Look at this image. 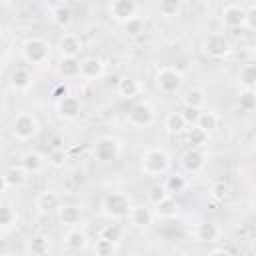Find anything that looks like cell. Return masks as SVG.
Returning a JSON list of instances; mask_svg holds the SVG:
<instances>
[{
  "label": "cell",
  "mask_w": 256,
  "mask_h": 256,
  "mask_svg": "<svg viewBox=\"0 0 256 256\" xmlns=\"http://www.w3.org/2000/svg\"><path fill=\"white\" fill-rule=\"evenodd\" d=\"M136 12H138V4L134 0H112L110 2V16L120 24L134 18Z\"/></svg>",
  "instance_id": "cell-17"
},
{
  "label": "cell",
  "mask_w": 256,
  "mask_h": 256,
  "mask_svg": "<svg viewBox=\"0 0 256 256\" xmlns=\"http://www.w3.org/2000/svg\"><path fill=\"white\" fill-rule=\"evenodd\" d=\"M206 162H208V154L204 148H194L190 146L182 156H180V166L184 172L188 174H198L206 168Z\"/></svg>",
  "instance_id": "cell-9"
},
{
  "label": "cell",
  "mask_w": 256,
  "mask_h": 256,
  "mask_svg": "<svg viewBox=\"0 0 256 256\" xmlns=\"http://www.w3.org/2000/svg\"><path fill=\"white\" fill-rule=\"evenodd\" d=\"M122 26H124L126 34H130V36H138V34H142V32H144V22H142L138 16L130 18V20H128V22H124Z\"/></svg>",
  "instance_id": "cell-40"
},
{
  "label": "cell",
  "mask_w": 256,
  "mask_h": 256,
  "mask_svg": "<svg viewBox=\"0 0 256 256\" xmlns=\"http://www.w3.org/2000/svg\"><path fill=\"white\" fill-rule=\"evenodd\" d=\"M182 82H184V76L178 68L174 66H160L154 74V84L160 92L164 94H174L182 88Z\"/></svg>",
  "instance_id": "cell-6"
},
{
  "label": "cell",
  "mask_w": 256,
  "mask_h": 256,
  "mask_svg": "<svg viewBox=\"0 0 256 256\" xmlns=\"http://www.w3.org/2000/svg\"><path fill=\"white\" fill-rule=\"evenodd\" d=\"M116 92H118V96L124 98V100H134V98L140 96L142 84H140L134 76H122V78L118 80V84H116Z\"/></svg>",
  "instance_id": "cell-25"
},
{
  "label": "cell",
  "mask_w": 256,
  "mask_h": 256,
  "mask_svg": "<svg viewBox=\"0 0 256 256\" xmlns=\"http://www.w3.org/2000/svg\"><path fill=\"white\" fill-rule=\"evenodd\" d=\"M66 152L60 148V146H54L52 150H50V154H48V166H52V168H62L64 164H66Z\"/></svg>",
  "instance_id": "cell-39"
},
{
  "label": "cell",
  "mask_w": 256,
  "mask_h": 256,
  "mask_svg": "<svg viewBox=\"0 0 256 256\" xmlns=\"http://www.w3.org/2000/svg\"><path fill=\"white\" fill-rule=\"evenodd\" d=\"M182 104L192 108H206V90L200 86H192L182 94Z\"/></svg>",
  "instance_id": "cell-30"
},
{
  "label": "cell",
  "mask_w": 256,
  "mask_h": 256,
  "mask_svg": "<svg viewBox=\"0 0 256 256\" xmlns=\"http://www.w3.org/2000/svg\"><path fill=\"white\" fill-rule=\"evenodd\" d=\"M162 184H164V188H166V192H168L170 196H178V194H182V192L188 188V180H186V176H184L182 172H172V174H168Z\"/></svg>",
  "instance_id": "cell-29"
},
{
  "label": "cell",
  "mask_w": 256,
  "mask_h": 256,
  "mask_svg": "<svg viewBox=\"0 0 256 256\" xmlns=\"http://www.w3.org/2000/svg\"><path fill=\"white\" fill-rule=\"evenodd\" d=\"M20 222V212L16 210V206L10 200H2L0 204V230L8 232L12 228H16Z\"/></svg>",
  "instance_id": "cell-23"
},
{
  "label": "cell",
  "mask_w": 256,
  "mask_h": 256,
  "mask_svg": "<svg viewBox=\"0 0 256 256\" xmlns=\"http://www.w3.org/2000/svg\"><path fill=\"white\" fill-rule=\"evenodd\" d=\"M186 142L194 148H206L208 142H210V132L204 130L202 126L194 124V126H188L186 130Z\"/></svg>",
  "instance_id": "cell-28"
},
{
  "label": "cell",
  "mask_w": 256,
  "mask_h": 256,
  "mask_svg": "<svg viewBox=\"0 0 256 256\" xmlns=\"http://www.w3.org/2000/svg\"><path fill=\"white\" fill-rule=\"evenodd\" d=\"M168 196V192H166V188H164V184H156V186H152L150 188V192H148V204H156V202H160L162 198H166Z\"/></svg>",
  "instance_id": "cell-41"
},
{
  "label": "cell",
  "mask_w": 256,
  "mask_h": 256,
  "mask_svg": "<svg viewBox=\"0 0 256 256\" xmlns=\"http://www.w3.org/2000/svg\"><path fill=\"white\" fill-rule=\"evenodd\" d=\"M22 58L28 64H44L50 58V44L40 36H30L22 44Z\"/></svg>",
  "instance_id": "cell-5"
},
{
  "label": "cell",
  "mask_w": 256,
  "mask_h": 256,
  "mask_svg": "<svg viewBox=\"0 0 256 256\" xmlns=\"http://www.w3.org/2000/svg\"><path fill=\"white\" fill-rule=\"evenodd\" d=\"M56 216H58L60 224H64V226L70 228V226H78V224H80V220H82V210H80V206H76V204H64V202H62V206L58 208Z\"/></svg>",
  "instance_id": "cell-26"
},
{
  "label": "cell",
  "mask_w": 256,
  "mask_h": 256,
  "mask_svg": "<svg viewBox=\"0 0 256 256\" xmlns=\"http://www.w3.org/2000/svg\"><path fill=\"white\" fill-rule=\"evenodd\" d=\"M106 72V64L100 56H86L82 58V68H80V76L84 80H100Z\"/></svg>",
  "instance_id": "cell-18"
},
{
  "label": "cell",
  "mask_w": 256,
  "mask_h": 256,
  "mask_svg": "<svg viewBox=\"0 0 256 256\" xmlns=\"http://www.w3.org/2000/svg\"><path fill=\"white\" fill-rule=\"evenodd\" d=\"M204 110V108H202ZM200 108H192V106H184L180 112H182V116H184V120L188 122V126H194V124H198V118H200V112H202Z\"/></svg>",
  "instance_id": "cell-42"
},
{
  "label": "cell",
  "mask_w": 256,
  "mask_h": 256,
  "mask_svg": "<svg viewBox=\"0 0 256 256\" xmlns=\"http://www.w3.org/2000/svg\"><path fill=\"white\" fill-rule=\"evenodd\" d=\"M102 214L108 218V220H124L130 216V210H132V200L128 194L124 192H108L104 198H102Z\"/></svg>",
  "instance_id": "cell-3"
},
{
  "label": "cell",
  "mask_w": 256,
  "mask_h": 256,
  "mask_svg": "<svg viewBox=\"0 0 256 256\" xmlns=\"http://www.w3.org/2000/svg\"><path fill=\"white\" fill-rule=\"evenodd\" d=\"M126 122H128V126L138 128V130L148 128V126H152L156 122V110H154V106L150 102L140 100V102H136V104H132L128 108Z\"/></svg>",
  "instance_id": "cell-4"
},
{
  "label": "cell",
  "mask_w": 256,
  "mask_h": 256,
  "mask_svg": "<svg viewBox=\"0 0 256 256\" xmlns=\"http://www.w3.org/2000/svg\"><path fill=\"white\" fill-rule=\"evenodd\" d=\"M56 48H58L60 56H80L82 50H84V40H82L80 34L64 32V34L58 38Z\"/></svg>",
  "instance_id": "cell-10"
},
{
  "label": "cell",
  "mask_w": 256,
  "mask_h": 256,
  "mask_svg": "<svg viewBox=\"0 0 256 256\" xmlns=\"http://www.w3.org/2000/svg\"><path fill=\"white\" fill-rule=\"evenodd\" d=\"M92 154L100 164H110L120 156V140L114 136H98L92 146Z\"/></svg>",
  "instance_id": "cell-7"
},
{
  "label": "cell",
  "mask_w": 256,
  "mask_h": 256,
  "mask_svg": "<svg viewBox=\"0 0 256 256\" xmlns=\"http://www.w3.org/2000/svg\"><path fill=\"white\" fill-rule=\"evenodd\" d=\"M64 244L72 252H84L88 248V244H90V238H88L86 230H82L78 226H70L66 230V234H64Z\"/></svg>",
  "instance_id": "cell-19"
},
{
  "label": "cell",
  "mask_w": 256,
  "mask_h": 256,
  "mask_svg": "<svg viewBox=\"0 0 256 256\" xmlns=\"http://www.w3.org/2000/svg\"><path fill=\"white\" fill-rule=\"evenodd\" d=\"M172 168V156L166 148L162 146H154L142 152L140 156V172L148 178H158L168 174Z\"/></svg>",
  "instance_id": "cell-1"
},
{
  "label": "cell",
  "mask_w": 256,
  "mask_h": 256,
  "mask_svg": "<svg viewBox=\"0 0 256 256\" xmlns=\"http://www.w3.org/2000/svg\"><path fill=\"white\" fill-rule=\"evenodd\" d=\"M218 124H220V118H218V114H216L214 110H208V108H204V110L200 112V118H198V126H202L204 130L212 132L214 128H218Z\"/></svg>",
  "instance_id": "cell-37"
},
{
  "label": "cell",
  "mask_w": 256,
  "mask_h": 256,
  "mask_svg": "<svg viewBox=\"0 0 256 256\" xmlns=\"http://www.w3.org/2000/svg\"><path fill=\"white\" fill-rule=\"evenodd\" d=\"M60 206H62V198L54 190H44L34 198V208L40 214H56Z\"/></svg>",
  "instance_id": "cell-15"
},
{
  "label": "cell",
  "mask_w": 256,
  "mask_h": 256,
  "mask_svg": "<svg viewBox=\"0 0 256 256\" xmlns=\"http://www.w3.org/2000/svg\"><path fill=\"white\" fill-rule=\"evenodd\" d=\"M66 94H68V90H66V86H64V84L56 86V88H54V92H52V96H54L56 100H58V98H62V96H66Z\"/></svg>",
  "instance_id": "cell-45"
},
{
  "label": "cell",
  "mask_w": 256,
  "mask_h": 256,
  "mask_svg": "<svg viewBox=\"0 0 256 256\" xmlns=\"http://www.w3.org/2000/svg\"><path fill=\"white\" fill-rule=\"evenodd\" d=\"M30 254L34 256H44L48 254L50 250V240L44 236V234H34L30 240H28V248H26Z\"/></svg>",
  "instance_id": "cell-34"
},
{
  "label": "cell",
  "mask_w": 256,
  "mask_h": 256,
  "mask_svg": "<svg viewBox=\"0 0 256 256\" xmlns=\"http://www.w3.org/2000/svg\"><path fill=\"white\" fill-rule=\"evenodd\" d=\"M254 90H256V88H254Z\"/></svg>",
  "instance_id": "cell-46"
},
{
  "label": "cell",
  "mask_w": 256,
  "mask_h": 256,
  "mask_svg": "<svg viewBox=\"0 0 256 256\" xmlns=\"http://www.w3.org/2000/svg\"><path fill=\"white\" fill-rule=\"evenodd\" d=\"M230 50H232L230 40H228L224 34H220V32H210V34H206L204 40H202V52H204L208 58H212V60H222V58H226V56L230 54Z\"/></svg>",
  "instance_id": "cell-8"
},
{
  "label": "cell",
  "mask_w": 256,
  "mask_h": 256,
  "mask_svg": "<svg viewBox=\"0 0 256 256\" xmlns=\"http://www.w3.org/2000/svg\"><path fill=\"white\" fill-rule=\"evenodd\" d=\"M128 220H130V224L134 228H150L154 224V220H156L152 204H132Z\"/></svg>",
  "instance_id": "cell-11"
},
{
  "label": "cell",
  "mask_w": 256,
  "mask_h": 256,
  "mask_svg": "<svg viewBox=\"0 0 256 256\" xmlns=\"http://www.w3.org/2000/svg\"><path fill=\"white\" fill-rule=\"evenodd\" d=\"M222 22L226 28H244L246 26V8H242L240 4H226L222 8V14H220Z\"/></svg>",
  "instance_id": "cell-14"
},
{
  "label": "cell",
  "mask_w": 256,
  "mask_h": 256,
  "mask_svg": "<svg viewBox=\"0 0 256 256\" xmlns=\"http://www.w3.org/2000/svg\"><path fill=\"white\" fill-rule=\"evenodd\" d=\"M236 78H238V84L242 88H256V62L242 64Z\"/></svg>",
  "instance_id": "cell-32"
},
{
  "label": "cell",
  "mask_w": 256,
  "mask_h": 256,
  "mask_svg": "<svg viewBox=\"0 0 256 256\" xmlns=\"http://www.w3.org/2000/svg\"><path fill=\"white\" fill-rule=\"evenodd\" d=\"M222 236V230L216 222L212 220H200L196 226H194V238L196 242H202V244H212L216 240H220Z\"/></svg>",
  "instance_id": "cell-16"
},
{
  "label": "cell",
  "mask_w": 256,
  "mask_h": 256,
  "mask_svg": "<svg viewBox=\"0 0 256 256\" xmlns=\"http://www.w3.org/2000/svg\"><path fill=\"white\" fill-rule=\"evenodd\" d=\"M238 106L244 112H252L256 108V90L254 88H242L238 94Z\"/></svg>",
  "instance_id": "cell-36"
},
{
  "label": "cell",
  "mask_w": 256,
  "mask_h": 256,
  "mask_svg": "<svg viewBox=\"0 0 256 256\" xmlns=\"http://www.w3.org/2000/svg\"><path fill=\"white\" fill-rule=\"evenodd\" d=\"M156 10L164 18H176L182 12V0H156Z\"/></svg>",
  "instance_id": "cell-33"
},
{
  "label": "cell",
  "mask_w": 256,
  "mask_h": 256,
  "mask_svg": "<svg viewBox=\"0 0 256 256\" xmlns=\"http://www.w3.org/2000/svg\"><path fill=\"white\" fill-rule=\"evenodd\" d=\"M116 250H118V244L112 242V240H106V238L98 236V240L94 242V252L98 256H112V254H116Z\"/></svg>",
  "instance_id": "cell-38"
},
{
  "label": "cell",
  "mask_w": 256,
  "mask_h": 256,
  "mask_svg": "<svg viewBox=\"0 0 256 256\" xmlns=\"http://www.w3.org/2000/svg\"><path fill=\"white\" fill-rule=\"evenodd\" d=\"M8 84H10V88L16 90V92H26V90L34 84V76H32V72H30L28 68L18 66V68H14V70L10 72Z\"/></svg>",
  "instance_id": "cell-22"
},
{
  "label": "cell",
  "mask_w": 256,
  "mask_h": 256,
  "mask_svg": "<svg viewBox=\"0 0 256 256\" xmlns=\"http://www.w3.org/2000/svg\"><path fill=\"white\" fill-rule=\"evenodd\" d=\"M228 192H230V188H228V184H224V182H216V184H212V190H210L212 198L218 200V202H222V200L228 196Z\"/></svg>",
  "instance_id": "cell-43"
},
{
  "label": "cell",
  "mask_w": 256,
  "mask_h": 256,
  "mask_svg": "<svg viewBox=\"0 0 256 256\" xmlns=\"http://www.w3.org/2000/svg\"><path fill=\"white\" fill-rule=\"evenodd\" d=\"M50 18H52L54 26H58V28H68V26L72 24V20H74V14H72L70 6H66V4H58V6L52 8Z\"/></svg>",
  "instance_id": "cell-31"
},
{
  "label": "cell",
  "mask_w": 256,
  "mask_h": 256,
  "mask_svg": "<svg viewBox=\"0 0 256 256\" xmlns=\"http://www.w3.org/2000/svg\"><path fill=\"white\" fill-rule=\"evenodd\" d=\"M80 112H82V102H80L78 96L66 94V96L56 100V114L62 120H74V118L80 116Z\"/></svg>",
  "instance_id": "cell-12"
},
{
  "label": "cell",
  "mask_w": 256,
  "mask_h": 256,
  "mask_svg": "<svg viewBox=\"0 0 256 256\" xmlns=\"http://www.w3.org/2000/svg\"><path fill=\"white\" fill-rule=\"evenodd\" d=\"M80 68H82V60L78 56H60V60L56 64V72L64 80L78 78L80 76Z\"/></svg>",
  "instance_id": "cell-21"
},
{
  "label": "cell",
  "mask_w": 256,
  "mask_h": 256,
  "mask_svg": "<svg viewBox=\"0 0 256 256\" xmlns=\"http://www.w3.org/2000/svg\"><path fill=\"white\" fill-rule=\"evenodd\" d=\"M20 164L26 168L28 174H40V172H44V168L48 164V158L38 150H26L20 156Z\"/></svg>",
  "instance_id": "cell-20"
},
{
  "label": "cell",
  "mask_w": 256,
  "mask_h": 256,
  "mask_svg": "<svg viewBox=\"0 0 256 256\" xmlns=\"http://www.w3.org/2000/svg\"><path fill=\"white\" fill-rule=\"evenodd\" d=\"M248 30H256V4L246 8V26Z\"/></svg>",
  "instance_id": "cell-44"
},
{
  "label": "cell",
  "mask_w": 256,
  "mask_h": 256,
  "mask_svg": "<svg viewBox=\"0 0 256 256\" xmlns=\"http://www.w3.org/2000/svg\"><path fill=\"white\" fill-rule=\"evenodd\" d=\"M152 208H154V214H156L158 220H172V218H176L180 214V204L170 194L166 198H162L160 202H156Z\"/></svg>",
  "instance_id": "cell-24"
},
{
  "label": "cell",
  "mask_w": 256,
  "mask_h": 256,
  "mask_svg": "<svg viewBox=\"0 0 256 256\" xmlns=\"http://www.w3.org/2000/svg\"><path fill=\"white\" fill-rule=\"evenodd\" d=\"M26 178H28V172L22 164H10L4 168V174H2V186L4 190H16V188H22L26 184Z\"/></svg>",
  "instance_id": "cell-13"
},
{
  "label": "cell",
  "mask_w": 256,
  "mask_h": 256,
  "mask_svg": "<svg viewBox=\"0 0 256 256\" xmlns=\"http://www.w3.org/2000/svg\"><path fill=\"white\" fill-rule=\"evenodd\" d=\"M42 126L40 120L36 118V114L32 112H18L12 120H10V136L18 142H28L34 140L40 134Z\"/></svg>",
  "instance_id": "cell-2"
},
{
  "label": "cell",
  "mask_w": 256,
  "mask_h": 256,
  "mask_svg": "<svg viewBox=\"0 0 256 256\" xmlns=\"http://www.w3.org/2000/svg\"><path fill=\"white\" fill-rule=\"evenodd\" d=\"M164 128L168 134L172 136H180V134H186L188 130V122L184 120L182 112H168L166 118H164Z\"/></svg>",
  "instance_id": "cell-27"
},
{
  "label": "cell",
  "mask_w": 256,
  "mask_h": 256,
  "mask_svg": "<svg viewBox=\"0 0 256 256\" xmlns=\"http://www.w3.org/2000/svg\"><path fill=\"white\" fill-rule=\"evenodd\" d=\"M98 236L120 244V240H122V236H124V228L118 224V220H110V224H106V226L100 228V234H98Z\"/></svg>",
  "instance_id": "cell-35"
}]
</instances>
